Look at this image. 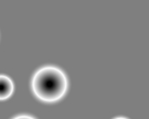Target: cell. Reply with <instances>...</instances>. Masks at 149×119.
I'll use <instances>...</instances> for the list:
<instances>
[{
	"label": "cell",
	"mask_w": 149,
	"mask_h": 119,
	"mask_svg": "<svg viewBox=\"0 0 149 119\" xmlns=\"http://www.w3.org/2000/svg\"><path fill=\"white\" fill-rule=\"evenodd\" d=\"M33 90L41 100L52 102L62 98L67 89V78L63 72L54 66L42 67L34 75Z\"/></svg>",
	"instance_id": "cell-1"
},
{
	"label": "cell",
	"mask_w": 149,
	"mask_h": 119,
	"mask_svg": "<svg viewBox=\"0 0 149 119\" xmlns=\"http://www.w3.org/2000/svg\"><path fill=\"white\" fill-rule=\"evenodd\" d=\"M14 85L12 80L5 75H0V100L7 99L13 92Z\"/></svg>",
	"instance_id": "cell-2"
},
{
	"label": "cell",
	"mask_w": 149,
	"mask_h": 119,
	"mask_svg": "<svg viewBox=\"0 0 149 119\" xmlns=\"http://www.w3.org/2000/svg\"><path fill=\"white\" fill-rule=\"evenodd\" d=\"M13 119H35L34 117H32L30 116H26V114H22V116H19L14 117Z\"/></svg>",
	"instance_id": "cell-3"
},
{
	"label": "cell",
	"mask_w": 149,
	"mask_h": 119,
	"mask_svg": "<svg viewBox=\"0 0 149 119\" xmlns=\"http://www.w3.org/2000/svg\"><path fill=\"white\" fill-rule=\"evenodd\" d=\"M114 119H128V118H126V117H116Z\"/></svg>",
	"instance_id": "cell-4"
}]
</instances>
